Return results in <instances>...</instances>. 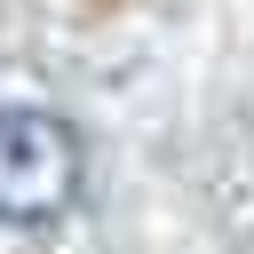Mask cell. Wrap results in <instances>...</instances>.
<instances>
[{"label": "cell", "mask_w": 254, "mask_h": 254, "mask_svg": "<svg viewBox=\"0 0 254 254\" xmlns=\"http://www.w3.org/2000/svg\"><path fill=\"white\" fill-rule=\"evenodd\" d=\"M79 198V135L56 111H0V222L40 230Z\"/></svg>", "instance_id": "cell-1"}]
</instances>
